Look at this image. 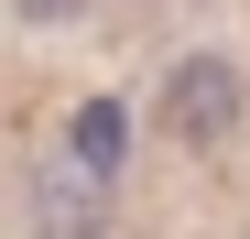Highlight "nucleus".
I'll use <instances>...</instances> for the list:
<instances>
[{
    "label": "nucleus",
    "mask_w": 250,
    "mask_h": 239,
    "mask_svg": "<svg viewBox=\"0 0 250 239\" xmlns=\"http://www.w3.org/2000/svg\"><path fill=\"white\" fill-rule=\"evenodd\" d=\"M163 131H174V141H229L239 131V65L229 55H185L174 65V87H163Z\"/></svg>",
    "instance_id": "1"
},
{
    "label": "nucleus",
    "mask_w": 250,
    "mask_h": 239,
    "mask_svg": "<svg viewBox=\"0 0 250 239\" xmlns=\"http://www.w3.org/2000/svg\"><path fill=\"white\" fill-rule=\"evenodd\" d=\"M22 11H44V22H65V11H76V0H22Z\"/></svg>",
    "instance_id": "3"
},
{
    "label": "nucleus",
    "mask_w": 250,
    "mask_h": 239,
    "mask_svg": "<svg viewBox=\"0 0 250 239\" xmlns=\"http://www.w3.org/2000/svg\"><path fill=\"white\" fill-rule=\"evenodd\" d=\"M120 152H131V120H120L109 98L76 109V163H87V174H120Z\"/></svg>",
    "instance_id": "2"
}]
</instances>
